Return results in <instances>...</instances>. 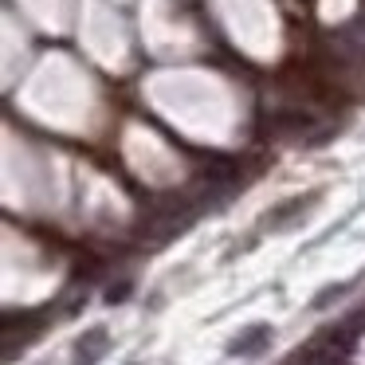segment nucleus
<instances>
[{"label":"nucleus","mask_w":365,"mask_h":365,"mask_svg":"<svg viewBox=\"0 0 365 365\" xmlns=\"http://www.w3.org/2000/svg\"><path fill=\"white\" fill-rule=\"evenodd\" d=\"M322 200V192H307V197H291V200H283V205H275L267 212V220H263V228L267 232H287V228H294V224L302 220V216L310 212V208Z\"/></svg>","instance_id":"nucleus-1"},{"label":"nucleus","mask_w":365,"mask_h":365,"mask_svg":"<svg viewBox=\"0 0 365 365\" xmlns=\"http://www.w3.org/2000/svg\"><path fill=\"white\" fill-rule=\"evenodd\" d=\"M271 326L267 322H252V326H244V330L232 338V346H228V354L232 357H255V354H263V349L271 346Z\"/></svg>","instance_id":"nucleus-2"},{"label":"nucleus","mask_w":365,"mask_h":365,"mask_svg":"<svg viewBox=\"0 0 365 365\" xmlns=\"http://www.w3.org/2000/svg\"><path fill=\"white\" fill-rule=\"evenodd\" d=\"M110 349V334L106 326H91L79 341H75V365H98Z\"/></svg>","instance_id":"nucleus-3"},{"label":"nucleus","mask_w":365,"mask_h":365,"mask_svg":"<svg viewBox=\"0 0 365 365\" xmlns=\"http://www.w3.org/2000/svg\"><path fill=\"white\" fill-rule=\"evenodd\" d=\"M271 122H275L279 130H310V126H314V114L302 110V106H287V110L271 114Z\"/></svg>","instance_id":"nucleus-4"},{"label":"nucleus","mask_w":365,"mask_h":365,"mask_svg":"<svg viewBox=\"0 0 365 365\" xmlns=\"http://www.w3.org/2000/svg\"><path fill=\"white\" fill-rule=\"evenodd\" d=\"M346 291H349V283H330V287H322V294H314V302H310V307L322 310V307H330L334 299H341Z\"/></svg>","instance_id":"nucleus-5"},{"label":"nucleus","mask_w":365,"mask_h":365,"mask_svg":"<svg viewBox=\"0 0 365 365\" xmlns=\"http://www.w3.org/2000/svg\"><path fill=\"white\" fill-rule=\"evenodd\" d=\"M130 294V283H118V287H110V291H106V302H122Z\"/></svg>","instance_id":"nucleus-6"}]
</instances>
